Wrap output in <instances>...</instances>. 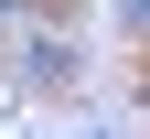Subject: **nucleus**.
Masks as SVG:
<instances>
[{
	"label": "nucleus",
	"instance_id": "nucleus-1",
	"mask_svg": "<svg viewBox=\"0 0 150 139\" xmlns=\"http://www.w3.org/2000/svg\"><path fill=\"white\" fill-rule=\"evenodd\" d=\"M129 22H139V32H150V0H129Z\"/></svg>",
	"mask_w": 150,
	"mask_h": 139
}]
</instances>
